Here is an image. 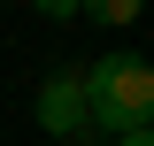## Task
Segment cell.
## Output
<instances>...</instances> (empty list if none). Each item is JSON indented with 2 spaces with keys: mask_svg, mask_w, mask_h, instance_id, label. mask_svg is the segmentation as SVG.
Instances as JSON below:
<instances>
[{
  "mask_svg": "<svg viewBox=\"0 0 154 146\" xmlns=\"http://www.w3.org/2000/svg\"><path fill=\"white\" fill-rule=\"evenodd\" d=\"M116 146H154V131H131V138H116Z\"/></svg>",
  "mask_w": 154,
  "mask_h": 146,
  "instance_id": "cell-4",
  "label": "cell"
},
{
  "mask_svg": "<svg viewBox=\"0 0 154 146\" xmlns=\"http://www.w3.org/2000/svg\"><path fill=\"white\" fill-rule=\"evenodd\" d=\"M85 100H93V123L131 138V131H154V62L146 54H108L85 69Z\"/></svg>",
  "mask_w": 154,
  "mask_h": 146,
  "instance_id": "cell-1",
  "label": "cell"
},
{
  "mask_svg": "<svg viewBox=\"0 0 154 146\" xmlns=\"http://www.w3.org/2000/svg\"><path fill=\"white\" fill-rule=\"evenodd\" d=\"M85 16H93V23H131V16H139V0H93Z\"/></svg>",
  "mask_w": 154,
  "mask_h": 146,
  "instance_id": "cell-3",
  "label": "cell"
},
{
  "mask_svg": "<svg viewBox=\"0 0 154 146\" xmlns=\"http://www.w3.org/2000/svg\"><path fill=\"white\" fill-rule=\"evenodd\" d=\"M38 123L54 131V138H77V131L93 123V100H85V69H54L38 85Z\"/></svg>",
  "mask_w": 154,
  "mask_h": 146,
  "instance_id": "cell-2",
  "label": "cell"
}]
</instances>
